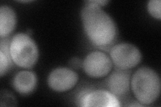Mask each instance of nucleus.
<instances>
[{
	"mask_svg": "<svg viewBox=\"0 0 161 107\" xmlns=\"http://www.w3.org/2000/svg\"><path fill=\"white\" fill-rule=\"evenodd\" d=\"M80 16L85 32L93 44L105 47L113 43L117 35L116 25L102 8L86 2Z\"/></svg>",
	"mask_w": 161,
	"mask_h": 107,
	"instance_id": "nucleus-1",
	"label": "nucleus"
},
{
	"mask_svg": "<svg viewBox=\"0 0 161 107\" xmlns=\"http://www.w3.org/2000/svg\"><path fill=\"white\" fill-rule=\"evenodd\" d=\"M130 86L140 104L150 105L157 101L160 96V78L153 69L143 66L131 77Z\"/></svg>",
	"mask_w": 161,
	"mask_h": 107,
	"instance_id": "nucleus-2",
	"label": "nucleus"
},
{
	"mask_svg": "<svg viewBox=\"0 0 161 107\" xmlns=\"http://www.w3.org/2000/svg\"><path fill=\"white\" fill-rule=\"evenodd\" d=\"M12 62L24 68H31L36 64L39 51L34 40L28 34L19 33L12 38L9 44Z\"/></svg>",
	"mask_w": 161,
	"mask_h": 107,
	"instance_id": "nucleus-3",
	"label": "nucleus"
},
{
	"mask_svg": "<svg viewBox=\"0 0 161 107\" xmlns=\"http://www.w3.org/2000/svg\"><path fill=\"white\" fill-rule=\"evenodd\" d=\"M110 58L118 68L129 70L140 62L142 53L134 44L120 43L115 44L111 49Z\"/></svg>",
	"mask_w": 161,
	"mask_h": 107,
	"instance_id": "nucleus-4",
	"label": "nucleus"
},
{
	"mask_svg": "<svg viewBox=\"0 0 161 107\" xmlns=\"http://www.w3.org/2000/svg\"><path fill=\"white\" fill-rule=\"evenodd\" d=\"M83 68L89 76L92 78H102L109 74L113 67L110 56L101 51H93L84 58Z\"/></svg>",
	"mask_w": 161,
	"mask_h": 107,
	"instance_id": "nucleus-5",
	"label": "nucleus"
},
{
	"mask_svg": "<svg viewBox=\"0 0 161 107\" xmlns=\"http://www.w3.org/2000/svg\"><path fill=\"white\" fill-rule=\"evenodd\" d=\"M78 81V74L72 69L66 67H58L53 70L47 80L49 87L60 93L72 89Z\"/></svg>",
	"mask_w": 161,
	"mask_h": 107,
	"instance_id": "nucleus-6",
	"label": "nucleus"
},
{
	"mask_svg": "<svg viewBox=\"0 0 161 107\" xmlns=\"http://www.w3.org/2000/svg\"><path fill=\"white\" fill-rule=\"evenodd\" d=\"M131 73L128 70L114 71L106 80V85L110 93L116 97L126 94L130 88Z\"/></svg>",
	"mask_w": 161,
	"mask_h": 107,
	"instance_id": "nucleus-7",
	"label": "nucleus"
},
{
	"mask_svg": "<svg viewBox=\"0 0 161 107\" xmlns=\"http://www.w3.org/2000/svg\"><path fill=\"white\" fill-rule=\"evenodd\" d=\"M82 106L86 107H118L120 106L118 98L109 91L95 90L87 93L82 98Z\"/></svg>",
	"mask_w": 161,
	"mask_h": 107,
	"instance_id": "nucleus-8",
	"label": "nucleus"
},
{
	"mask_svg": "<svg viewBox=\"0 0 161 107\" xmlns=\"http://www.w3.org/2000/svg\"><path fill=\"white\" fill-rule=\"evenodd\" d=\"M37 84L36 75L32 71L22 70L13 79V87L18 93L23 95L29 94L34 90Z\"/></svg>",
	"mask_w": 161,
	"mask_h": 107,
	"instance_id": "nucleus-9",
	"label": "nucleus"
},
{
	"mask_svg": "<svg viewBox=\"0 0 161 107\" xmlns=\"http://www.w3.org/2000/svg\"><path fill=\"white\" fill-rule=\"evenodd\" d=\"M16 24V14L14 10L8 6L0 8V35L7 37L11 34Z\"/></svg>",
	"mask_w": 161,
	"mask_h": 107,
	"instance_id": "nucleus-10",
	"label": "nucleus"
},
{
	"mask_svg": "<svg viewBox=\"0 0 161 107\" xmlns=\"http://www.w3.org/2000/svg\"><path fill=\"white\" fill-rule=\"evenodd\" d=\"M12 61L11 56L0 50V75L3 77L6 74Z\"/></svg>",
	"mask_w": 161,
	"mask_h": 107,
	"instance_id": "nucleus-11",
	"label": "nucleus"
},
{
	"mask_svg": "<svg viewBox=\"0 0 161 107\" xmlns=\"http://www.w3.org/2000/svg\"><path fill=\"white\" fill-rule=\"evenodd\" d=\"M160 6V0H150L147 5V8L149 13L153 17L158 19H160L161 18Z\"/></svg>",
	"mask_w": 161,
	"mask_h": 107,
	"instance_id": "nucleus-12",
	"label": "nucleus"
},
{
	"mask_svg": "<svg viewBox=\"0 0 161 107\" xmlns=\"http://www.w3.org/2000/svg\"><path fill=\"white\" fill-rule=\"evenodd\" d=\"M87 2L94 3V4H96L100 7L105 6V4L108 3V2H109V1H107V0H93V1H87Z\"/></svg>",
	"mask_w": 161,
	"mask_h": 107,
	"instance_id": "nucleus-13",
	"label": "nucleus"
},
{
	"mask_svg": "<svg viewBox=\"0 0 161 107\" xmlns=\"http://www.w3.org/2000/svg\"><path fill=\"white\" fill-rule=\"evenodd\" d=\"M77 58H73L72 60H71V65L73 66H74V67H75V68H77V67H78V66H80V60H77V62H76L77 61Z\"/></svg>",
	"mask_w": 161,
	"mask_h": 107,
	"instance_id": "nucleus-14",
	"label": "nucleus"
},
{
	"mask_svg": "<svg viewBox=\"0 0 161 107\" xmlns=\"http://www.w3.org/2000/svg\"><path fill=\"white\" fill-rule=\"evenodd\" d=\"M18 2L21 3H28V2H31L32 1H18Z\"/></svg>",
	"mask_w": 161,
	"mask_h": 107,
	"instance_id": "nucleus-15",
	"label": "nucleus"
}]
</instances>
